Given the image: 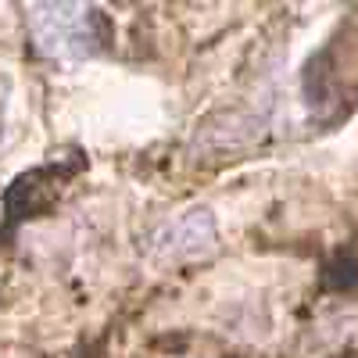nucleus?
<instances>
[{
    "instance_id": "f257e3e1",
    "label": "nucleus",
    "mask_w": 358,
    "mask_h": 358,
    "mask_svg": "<svg viewBox=\"0 0 358 358\" xmlns=\"http://www.w3.org/2000/svg\"><path fill=\"white\" fill-rule=\"evenodd\" d=\"M25 29L36 54L50 62H86L111 43L108 15L90 4H33L25 8Z\"/></svg>"
},
{
    "instance_id": "f03ea898",
    "label": "nucleus",
    "mask_w": 358,
    "mask_h": 358,
    "mask_svg": "<svg viewBox=\"0 0 358 358\" xmlns=\"http://www.w3.org/2000/svg\"><path fill=\"white\" fill-rule=\"evenodd\" d=\"M215 219L208 208H190V212L176 215L151 236V258L155 262H183L197 258L215 248Z\"/></svg>"
},
{
    "instance_id": "7ed1b4c3",
    "label": "nucleus",
    "mask_w": 358,
    "mask_h": 358,
    "mask_svg": "<svg viewBox=\"0 0 358 358\" xmlns=\"http://www.w3.org/2000/svg\"><path fill=\"white\" fill-rule=\"evenodd\" d=\"M8 94H11V79L0 76V136H4V111H8Z\"/></svg>"
}]
</instances>
